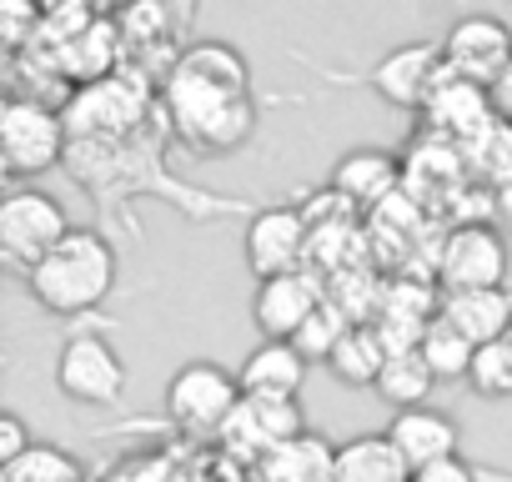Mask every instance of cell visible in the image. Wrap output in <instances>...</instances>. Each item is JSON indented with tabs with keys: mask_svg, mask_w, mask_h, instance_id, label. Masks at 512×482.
Here are the masks:
<instances>
[{
	"mask_svg": "<svg viewBox=\"0 0 512 482\" xmlns=\"http://www.w3.org/2000/svg\"><path fill=\"white\" fill-rule=\"evenodd\" d=\"M507 342H512V332H507Z\"/></svg>",
	"mask_w": 512,
	"mask_h": 482,
	"instance_id": "obj_35",
	"label": "cell"
},
{
	"mask_svg": "<svg viewBox=\"0 0 512 482\" xmlns=\"http://www.w3.org/2000/svg\"><path fill=\"white\" fill-rule=\"evenodd\" d=\"M477 482H512V467H492V462H477Z\"/></svg>",
	"mask_w": 512,
	"mask_h": 482,
	"instance_id": "obj_32",
	"label": "cell"
},
{
	"mask_svg": "<svg viewBox=\"0 0 512 482\" xmlns=\"http://www.w3.org/2000/svg\"><path fill=\"white\" fill-rule=\"evenodd\" d=\"M387 357H392V347H387L382 327H377V322H352L347 337L337 342V352L327 357V367H332V377H342L347 387H377Z\"/></svg>",
	"mask_w": 512,
	"mask_h": 482,
	"instance_id": "obj_21",
	"label": "cell"
},
{
	"mask_svg": "<svg viewBox=\"0 0 512 482\" xmlns=\"http://www.w3.org/2000/svg\"><path fill=\"white\" fill-rule=\"evenodd\" d=\"M307 422H302V407L297 397H241V407L231 412V422L221 427V442L251 462V467H262L282 442L302 437Z\"/></svg>",
	"mask_w": 512,
	"mask_h": 482,
	"instance_id": "obj_12",
	"label": "cell"
},
{
	"mask_svg": "<svg viewBox=\"0 0 512 482\" xmlns=\"http://www.w3.org/2000/svg\"><path fill=\"white\" fill-rule=\"evenodd\" d=\"M387 437L397 442V452L412 462V472L432 467V462H447V457H462V432H457V417L442 412V407H407L392 417Z\"/></svg>",
	"mask_w": 512,
	"mask_h": 482,
	"instance_id": "obj_16",
	"label": "cell"
},
{
	"mask_svg": "<svg viewBox=\"0 0 512 482\" xmlns=\"http://www.w3.org/2000/svg\"><path fill=\"white\" fill-rule=\"evenodd\" d=\"M66 151L71 131L61 111L31 96H6V106H0V171L11 181H26L51 166H66Z\"/></svg>",
	"mask_w": 512,
	"mask_h": 482,
	"instance_id": "obj_4",
	"label": "cell"
},
{
	"mask_svg": "<svg viewBox=\"0 0 512 482\" xmlns=\"http://www.w3.org/2000/svg\"><path fill=\"white\" fill-rule=\"evenodd\" d=\"M432 387H437V372L427 367V357H422L417 347H402V352L387 357V367H382V377H377L372 392H377L392 412H407V407H427Z\"/></svg>",
	"mask_w": 512,
	"mask_h": 482,
	"instance_id": "obj_22",
	"label": "cell"
},
{
	"mask_svg": "<svg viewBox=\"0 0 512 482\" xmlns=\"http://www.w3.org/2000/svg\"><path fill=\"white\" fill-rule=\"evenodd\" d=\"M307 241H312V221L302 206H256L241 231V257L256 282H267V277L302 272Z\"/></svg>",
	"mask_w": 512,
	"mask_h": 482,
	"instance_id": "obj_9",
	"label": "cell"
},
{
	"mask_svg": "<svg viewBox=\"0 0 512 482\" xmlns=\"http://www.w3.org/2000/svg\"><path fill=\"white\" fill-rule=\"evenodd\" d=\"M31 447H36V437H31L26 417H21V412H0V467L16 462V457H26Z\"/></svg>",
	"mask_w": 512,
	"mask_h": 482,
	"instance_id": "obj_28",
	"label": "cell"
},
{
	"mask_svg": "<svg viewBox=\"0 0 512 482\" xmlns=\"http://www.w3.org/2000/svg\"><path fill=\"white\" fill-rule=\"evenodd\" d=\"M116 277H121V262H116L111 236L76 226L56 252H46L26 272V292L51 317H91L116 292Z\"/></svg>",
	"mask_w": 512,
	"mask_h": 482,
	"instance_id": "obj_3",
	"label": "cell"
},
{
	"mask_svg": "<svg viewBox=\"0 0 512 482\" xmlns=\"http://www.w3.org/2000/svg\"><path fill=\"white\" fill-rule=\"evenodd\" d=\"M81 457L61 442H36L26 457L0 467V482H81Z\"/></svg>",
	"mask_w": 512,
	"mask_h": 482,
	"instance_id": "obj_24",
	"label": "cell"
},
{
	"mask_svg": "<svg viewBox=\"0 0 512 482\" xmlns=\"http://www.w3.org/2000/svg\"><path fill=\"white\" fill-rule=\"evenodd\" d=\"M407 166L402 156L382 151V146H357L347 151L337 166H332V191H342L357 211H382L387 201H397V186H402Z\"/></svg>",
	"mask_w": 512,
	"mask_h": 482,
	"instance_id": "obj_15",
	"label": "cell"
},
{
	"mask_svg": "<svg viewBox=\"0 0 512 482\" xmlns=\"http://www.w3.org/2000/svg\"><path fill=\"white\" fill-rule=\"evenodd\" d=\"M81 482H86V477H81Z\"/></svg>",
	"mask_w": 512,
	"mask_h": 482,
	"instance_id": "obj_37",
	"label": "cell"
},
{
	"mask_svg": "<svg viewBox=\"0 0 512 482\" xmlns=\"http://www.w3.org/2000/svg\"><path fill=\"white\" fill-rule=\"evenodd\" d=\"M166 136H171V116H166V106H156V116H151L146 126L126 131V136L71 141L66 171H71L76 186L91 191L96 211H101L111 226L126 221V231H136L131 216H126V206L141 201V196H161L166 206H176V211L191 216V221L251 216L256 206H262V201H251V196H221V191H206V186H191V181L171 176L166 161H161Z\"/></svg>",
	"mask_w": 512,
	"mask_h": 482,
	"instance_id": "obj_1",
	"label": "cell"
},
{
	"mask_svg": "<svg viewBox=\"0 0 512 482\" xmlns=\"http://www.w3.org/2000/svg\"><path fill=\"white\" fill-rule=\"evenodd\" d=\"M512 252L497 226L487 221H457L442 247H437V282L442 292H482V287H507Z\"/></svg>",
	"mask_w": 512,
	"mask_h": 482,
	"instance_id": "obj_7",
	"label": "cell"
},
{
	"mask_svg": "<svg viewBox=\"0 0 512 482\" xmlns=\"http://www.w3.org/2000/svg\"><path fill=\"white\" fill-rule=\"evenodd\" d=\"M236 407H241V377L211 357H191L166 382V417L186 437H221Z\"/></svg>",
	"mask_w": 512,
	"mask_h": 482,
	"instance_id": "obj_6",
	"label": "cell"
},
{
	"mask_svg": "<svg viewBox=\"0 0 512 482\" xmlns=\"http://www.w3.org/2000/svg\"><path fill=\"white\" fill-rule=\"evenodd\" d=\"M166 6H171V0H166Z\"/></svg>",
	"mask_w": 512,
	"mask_h": 482,
	"instance_id": "obj_36",
	"label": "cell"
},
{
	"mask_svg": "<svg viewBox=\"0 0 512 482\" xmlns=\"http://www.w3.org/2000/svg\"><path fill=\"white\" fill-rule=\"evenodd\" d=\"M56 392L81 407H116L126 397V362L106 332L66 337V347L56 357Z\"/></svg>",
	"mask_w": 512,
	"mask_h": 482,
	"instance_id": "obj_8",
	"label": "cell"
},
{
	"mask_svg": "<svg viewBox=\"0 0 512 482\" xmlns=\"http://www.w3.org/2000/svg\"><path fill=\"white\" fill-rule=\"evenodd\" d=\"M507 61H512V21L507 16L467 11L442 36V66L482 91H492V81L507 71Z\"/></svg>",
	"mask_w": 512,
	"mask_h": 482,
	"instance_id": "obj_10",
	"label": "cell"
},
{
	"mask_svg": "<svg viewBox=\"0 0 512 482\" xmlns=\"http://www.w3.org/2000/svg\"><path fill=\"white\" fill-rule=\"evenodd\" d=\"M492 201H497V211H502V216H512V176L492 186Z\"/></svg>",
	"mask_w": 512,
	"mask_h": 482,
	"instance_id": "obj_31",
	"label": "cell"
},
{
	"mask_svg": "<svg viewBox=\"0 0 512 482\" xmlns=\"http://www.w3.org/2000/svg\"><path fill=\"white\" fill-rule=\"evenodd\" d=\"M71 231L76 226H71L66 206L41 186H16L6 201H0V257H6V267L21 272V277L46 252H56Z\"/></svg>",
	"mask_w": 512,
	"mask_h": 482,
	"instance_id": "obj_5",
	"label": "cell"
},
{
	"mask_svg": "<svg viewBox=\"0 0 512 482\" xmlns=\"http://www.w3.org/2000/svg\"><path fill=\"white\" fill-rule=\"evenodd\" d=\"M467 387L482 402H512V342H487L477 347L472 367H467Z\"/></svg>",
	"mask_w": 512,
	"mask_h": 482,
	"instance_id": "obj_25",
	"label": "cell"
},
{
	"mask_svg": "<svg viewBox=\"0 0 512 482\" xmlns=\"http://www.w3.org/2000/svg\"><path fill=\"white\" fill-rule=\"evenodd\" d=\"M442 41H407L397 51H387L377 66H367L362 76H347L367 91H377L392 111H422L427 96L437 91L442 81Z\"/></svg>",
	"mask_w": 512,
	"mask_h": 482,
	"instance_id": "obj_11",
	"label": "cell"
},
{
	"mask_svg": "<svg viewBox=\"0 0 512 482\" xmlns=\"http://www.w3.org/2000/svg\"><path fill=\"white\" fill-rule=\"evenodd\" d=\"M161 106L171 116V131L196 156H231L256 131V96H251V66L226 41H196L176 56L161 86Z\"/></svg>",
	"mask_w": 512,
	"mask_h": 482,
	"instance_id": "obj_2",
	"label": "cell"
},
{
	"mask_svg": "<svg viewBox=\"0 0 512 482\" xmlns=\"http://www.w3.org/2000/svg\"><path fill=\"white\" fill-rule=\"evenodd\" d=\"M422 116H427V126H432L442 141H452V146H462V151H467L477 136H487V131L497 126L492 96H487L482 86L452 76V71H442V81H437V91L427 96Z\"/></svg>",
	"mask_w": 512,
	"mask_h": 482,
	"instance_id": "obj_14",
	"label": "cell"
},
{
	"mask_svg": "<svg viewBox=\"0 0 512 482\" xmlns=\"http://www.w3.org/2000/svg\"><path fill=\"white\" fill-rule=\"evenodd\" d=\"M412 462L387 432H357L337 447V482H412Z\"/></svg>",
	"mask_w": 512,
	"mask_h": 482,
	"instance_id": "obj_19",
	"label": "cell"
},
{
	"mask_svg": "<svg viewBox=\"0 0 512 482\" xmlns=\"http://www.w3.org/2000/svg\"><path fill=\"white\" fill-rule=\"evenodd\" d=\"M307 357L297 352V342H262L251 347L241 362V397H297L307 382Z\"/></svg>",
	"mask_w": 512,
	"mask_h": 482,
	"instance_id": "obj_18",
	"label": "cell"
},
{
	"mask_svg": "<svg viewBox=\"0 0 512 482\" xmlns=\"http://www.w3.org/2000/svg\"><path fill=\"white\" fill-rule=\"evenodd\" d=\"M467 156L477 161V171L487 176V186L507 181V176H512V121H497L487 136H477V141L467 146Z\"/></svg>",
	"mask_w": 512,
	"mask_h": 482,
	"instance_id": "obj_27",
	"label": "cell"
},
{
	"mask_svg": "<svg viewBox=\"0 0 512 482\" xmlns=\"http://www.w3.org/2000/svg\"><path fill=\"white\" fill-rule=\"evenodd\" d=\"M492 111H497V121H512V61H507V71L492 81Z\"/></svg>",
	"mask_w": 512,
	"mask_h": 482,
	"instance_id": "obj_30",
	"label": "cell"
},
{
	"mask_svg": "<svg viewBox=\"0 0 512 482\" xmlns=\"http://www.w3.org/2000/svg\"><path fill=\"white\" fill-rule=\"evenodd\" d=\"M437 317H447L467 342L487 347L512 332V287H482V292H442Z\"/></svg>",
	"mask_w": 512,
	"mask_h": 482,
	"instance_id": "obj_17",
	"label": "cell"
},
{
	"mask_svg": "<svg viewBox=\"0 0 512 482\" xmlns=\"http://www.w3.org/2000/svg\"><path fill=\"white\" fill-rule=\"evenodd\" d=\"M412 482H477V462H467V457H447V462L422 467Z\"/></svg>",
	"mask_w": 512,
	"mask_h": 482,
	"instance_id": "obj_29",
	"label": "cell"
},
{
	"mask_svg": "<svg viewBox=\"0 0 512 482\" xmlns=\"http://www.w3.org/2000/svg\"><path fill=\"white\" fill-rule=\"evenodd\" d=\"M256 472L267 482H337V447L322 432H302L282 442Z\"/></svg>",
	"mask_w": 512,
	"mask_h": 482,
	"instance_id": "obj_20",
	"label": "cell"
},
{
	"mask_svg": "<svg viewBox=\"0 0 512 482\" xmlns=\"http://www.w3.org/2000/svg\"><path fill=\"white\" fill-rule=\"evenodd\" d=\"M352 322H357V317H347L342 307L322 302V312H317V317H312V322L292 337V342H297V352H302L307 362H327V357L337 352V342L347 337V327H352Z\"/></svg>",
	"mask_w": 512,
	"mask_h": 482,
	"instance_id": "obj_26",
	"label": "cell"
},
{
	"mask_svg": "<svg viewBox=\"0 0 512 482\" xmlns=\"http://www.w3.org/2000/svg\"><path fill=\"white\" fill-rule=\"evenodd\" d=\"M322 282L312 272H287L267 277L251 292V322L262 332V342H292L317 312H322Z\"/></svg>",
	"mask_w": 512,
	"mask_h": 482,
	"instance_id": "obj_13",
	"label": "cell"
},
{
	"mask_svg": "<svg viewBox=\"0 0 512 482\" xmlns=\"http://www.w3.org/2000/svg\"><path fill=\"white\" fill-rule=\"evenodd\" d=\"M21 6L26 0H11V46H21Z\"/></svg>",
	"mask_w": 512,
	"mask_h": 482,
	"instance_id": "obj_33",
	"label": "cell"
},
{
	"mask_svg": "<svg viewBox=\"0 0 512 482\" xmlns=\"http://www.w3.org/2000/svg\"><path fill=\"white\" fill-rule=\"evenodd\" d=\"M507 21H512V0H507Z\"/></svg>",
	"mask_w": 512,
	"mask_h": 482,
	"instance_id": "obj_34",
	"label": "cell"
},
{
	"mask_svg": "<svg viewBox=\"0 0 512 482\" xmlns=\"http://www.w3.org/2000/svg\"><path fill=\"white\" fill-rule=\"evenodd\" d=\"M417 352L427 357V367L437 372V382H467V367L477 357V342H467L447 317H432L427 332H422V342H417Z\"/></svg>",
	"mask_w": 512,
	"mask_h": 482,
	"instance_id": "obj_23",
	"label": "cell"
}]
</instances>
